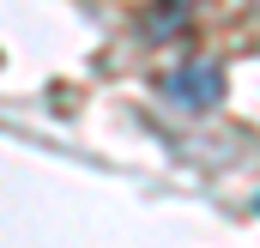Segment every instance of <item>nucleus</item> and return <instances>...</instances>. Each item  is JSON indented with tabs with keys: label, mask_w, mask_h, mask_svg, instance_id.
<instances>
[{
	"label": "nucleus",
	"mask_w": 260,
	"mask_h": 248,
	"mask_svg": "<svg viewBox=\"0 0 260 248\" xmlns=\"http://www.w3.org/2000/svg\"><path fill=\"white\" fill-rule=\"evenodd\" d=\"M224 91H230V73H224L218 55H188L182 67H170V73L157 79V97H164V103H176V109H188V115L218 109V103H224Z\"/></svg>",
	"instance_id": "nucleus-1"
},
{
	"label": "nucleus",
	"mask_w": 260,
	"mask_h": 248,
	"mask_svg": "<svg viewBox=\"0 0 260 248\" xmlns=\"http://www.w3.org/2000/svg\"><path fill=\"white\" fill-rule=\"evenodd\" d=\"M188 12H194V0H164V6H157V12H151L145 24H151V37H170V30H176V24L188 18Z\"/></svg>",
	"instance_id": "nucleus-2"
}]
</instances>
